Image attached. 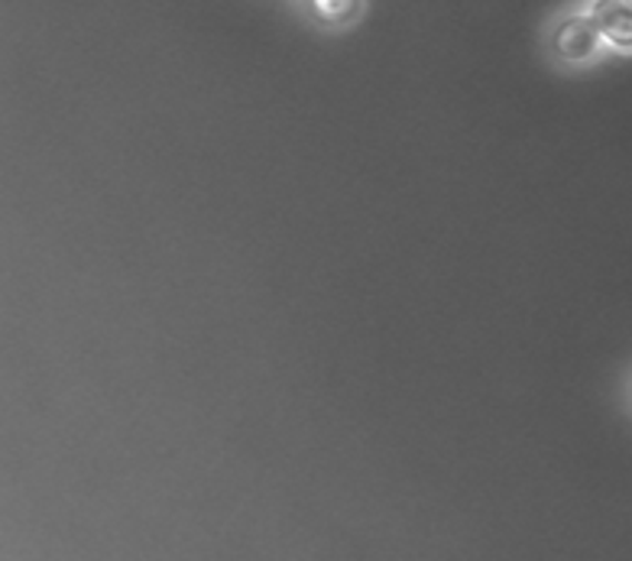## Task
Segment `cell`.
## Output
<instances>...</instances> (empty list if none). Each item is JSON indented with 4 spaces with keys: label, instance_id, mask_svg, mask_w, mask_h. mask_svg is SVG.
Returning <instances> with one entry per match:
<instances>
[{
    "label": "cell",
    "instance_id": "obj_1",
    "mask_svg": "<svg viewBox=\"0 0 632 561\" xmlns=\"http://www.w3.org/2000/svg\"><path fill=\"white\" fill-rule=\"evenodd\" d=\"M551 45H554V55H561L564 62H588V59L600 55L603 33L597 30L593 17L578 13V17H568L558 23Z\"/></svg>",
    "mask_w": 632,
    "mask_h": 561
},
{
    "label": "cell",
    "instance_id": "obj_2",
    "mask_svg": "<svg viewBox=\"0 0 632 561\" xmlns=\"http://www.w3.org/2000/svg\"><path fill=\"white\" fill-rule=\"evenodd\" d=\"M590 17L606 43L632 49V0H593Z\"/></svg>",
    "mask_w": 632,
    "mask_h": 561
},
{
    "label": "cell",
    "instance_id": "obj_3",
    "mask_svg": "<svg viewBox=\"0 0 632 561\" xmlns=\"http://www.w3.org/2000/svg\"><path fill=\"white\" fill-rule=\"evenodd\" d=\"M312 10H315V17L322 23L340 27V23H350L360 13V0H312Z\"/></svg>",
    "mask_w": 632,
    "mask_h": 561
}]
</instances>
